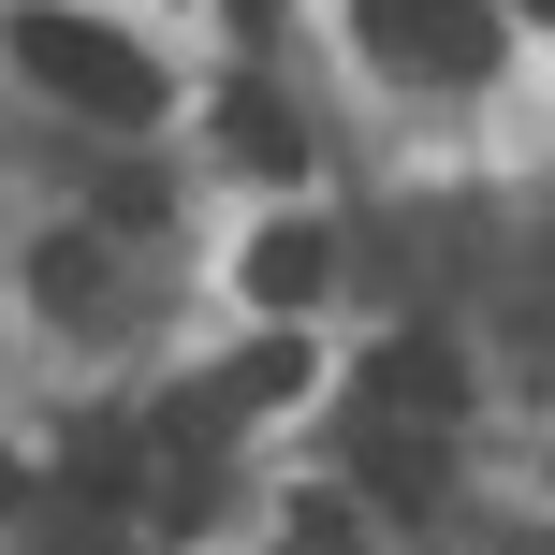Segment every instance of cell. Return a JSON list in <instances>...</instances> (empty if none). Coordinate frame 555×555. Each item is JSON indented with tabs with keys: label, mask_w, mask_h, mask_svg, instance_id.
Wrapping results in <instances>:
<instances>
[{
	"label": "cell",
	"mask_w": 555,
	"mask_h": 555,
	"mask_svg": "<svg viewBox=\"0 0 555 555\" xmlns=\"http://www.w3.org/2000/svg\"><path fill=\"white\" fill-rule=\"evenodd\" d=\"M15 59H29V88H59L74 117H162V59L146 44H117V29H88V15H15Z\"/></svg>",
	"instance_id": "1"
},
{
	"label": "cell",
	"mask_w": 555,
	"mask_h": 555,
	"mask_svg": "<svg viewBox=\"0 0 555 555\" xmlns=\"http://www.w3.org/2000/svg\"><path fill=\"white\" fill-rule=\"evenodd\" d=\"M365 15V44L395 59V74H498V15H482V0H351Z\"/></svg>",
	"instance_id": "2"
},
{
	"label": "cell",
	"mask_w": 555,
	"mask_h": 555,
	"mask_svg": "<svg viewBox=\"0 0 555 555\" xmlns=\"http://www.w3.org/2000/svg\"><path fill=\"white\" fill-rule=\"evenodd\" d=\"M351 468H365V498H380V512H439L453 439H439V424H410V410H365V424H351Z\"/></svg>",
	"instance_id": "3"
},
{
	"label": "cell",
	"mask_w": 555,
	"mask_h": 555,
	"mask_svg": "<svg viewBox=\"0 0 555 555\" xmlns=\"http://www.w3.org/2000/svg\"><path fill=\"white\" fill-rule=\"evenodd\" d=\"M365 410L453 424V410H468V380H453V351H439V336H380V365H365Z\"/></svg>",
	"instance_id": "4"
},
{
	"label": "cell",
	"mask_w": 555,
	"mask_h": 555,
	"mask_svg": "<svg viewBox=\"0 0 555 555\" xmlns=\"http://www.w3.org/2000/svg\"><path fill=\"white\" fill-rule=\"evenodd\" d=\"M322 278H336V249H322V220H278V234H249V293L293 322V307H322Z\"/></svg>",
	"instance_id": "5"
},
{
	"label": "cell",
	"mask_w": 555,
	"mask_h": 555,
	"mask_svg": "<svg viewBox=\"0 0 555 555\" xmlns=\"http://www.w3.org/2000/svg\"><path fill=\"white\" fill-rule=\"evenodd\" d=\"M132 482H146V439H117V424H88V439H74V468H59V498H74V512H117Z\"/></svg>",
	"instance_id": "6"
},
{
	"label": "cell",
	"mask_w": 555,
	"mask_h": 555,
	"mask_svg": "<svg viewBox=\"0 0 555 555\" xmlns=\"http://www.w3.org/2000/svg\"><path fill=\"white\" fill-rule=\"evenodd\" d=\"M29 307H44V322H88V307H103V249H88V234L29 249Z\"/></svg>",
	"instance_id": "7"
},
{
	"label": "cell",
	"mask_w": 555,
	"mask_h": 555,
	"mask_svg": "<svg viewBox=\"0 0 555 555\" xmlns=\"http://www.w3.org/2000/svg\"><path fill=\"white\" fill-rule=\"evenodd\" d=\"M220 132H234V162H263V176H293V162H307V117H293V103H263V88H234Z\"/></svg>",
	"instance_id": "8"
},
{
	"label": "cell",
	"mask_w": 555,
	"mask_h": 555,
	"mask_svg": "<svg viewBox=\"0 0 555 555\" xmlns=\"http://www.w3.org/2000/svg\"><path fill=\"white\" fill-rule=\"evenodd\" d=\"M278 555H365V527L336 498H293V527H278Z\"/></svg>",
	"instance_id": "9"
},
{
	"label": "cell",
	"mask_w": 555,
	"mask_h": 555,
	"mask_svg": "<svg viewBox=\"0 0 555 555\" xmlns=\"http://www.w3.org/2000/svg\"><path fill=\"white\" fill-rule=\"evenodd\" d=\"M220 15H234V29H278V0H220Z\"/></svg>",
	"instance_id": "10"
},
{
	"label": "cell",
	"mask_w": 555,
	"mask_h": 555,
	"mask_svg": "<svg viewBox=\"0 0 555 555\" xmlns=\"http://www.w3.org/2000/svg\"><path fill=\"white\" fill-rule=\"evenodd\" d=\"M0 512H15V453H0Z\"/></svg>",
	"instance_id": "11"
},
{
	"label": "cell",
	"mask_w": 555,
	"mask_h": 555,
	"mask_svg": "<svg viewBox=\"0 0 555 555\" xmlns=\"http://www.w3.org/2000/svg\"><path fill=\"white\" fill-rule=\"evenodd\" d=\"M44 555H103V541H44Z\"/></svg>",
	"instance_id": "12"
},
{
	"label": "cell",
	"mask_w": 555,
	"mask_h": 555,
	"mask_svg": "<svg viewBox=\"0 0 555 555\" xmlns=\"http://www.w3.org/2000/svg\"><path fill=\"white\" fill-rule=\"evenodd\" d=\"M512 15H555V0H512Z\"/></svg>",
	"instance_id": "13"
}]
</instances>
